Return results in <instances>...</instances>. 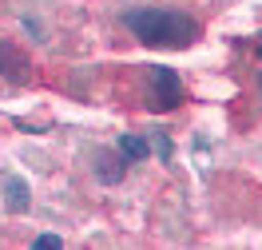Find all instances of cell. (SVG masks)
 Returning a JSON list of instances; mask_svg holds the SVG:
<instances>
[{
	"mask_svg": "<svg viewBox=\"0 0 262 250\" xmlns=\"http://www.w3.org/2000/svg\"><path fill=\"white\" fill-rule=\"evenodd\" d=\"M0 76L8 83H28L32 80V60H28L16 44H8V40H0Z\"/></svg>",
	"mask_w": 262,
	"mask_h": 250,
	"instance_id": "obj_3",
	"label": "cell"
},
{
	"mask_svg": "<svg viewBox=\"0 0 262 250\" xmlns=\"http://www.w3.org/2000/svg\"><path fill=\"white\" fill-rule=\"evenodd\" d=\"M119 155H123V159H147L151 143L139 139V135H119Z\"/></svg>",
	"mask_w": 262,
	"mask_h": 250,
	"instance_id": "obj_6",
	"label": "cell"
},
{
	"mask_svg": "<svg viewBox=\"0 0 262 250\" xmlns=\"http://www.w3.org/2000/svg\"><path fill=\"white\" fill-rule=\"evenodd\" d=\"M155 147H159V155H163V159L171 155V143H167V135H159V139H155Z\"/></svg>",
	"mask_w": 262,
	"mask_h": 250,
	"instance_id": "obj_8",
	"label": "cell"
},
{
	"mask_svg": "<svg viewBox=\"0 0 262 250\" xmlns=\"http://www.w3.org/2000/svg\"><path fill=\"white\" fill-rule=\"evenodd\" d=\"M147 87H151V103H155V111H171V107H179L183 103V83H179V76L171 72V67H163V64H155V67H147Z\"/></svg>",
	"mask_w": 262,
	"mask_h": 250,
	"instance_id": "obj_2",
	"label": "cell"
},
{
	"mask_svg": "<svg viewBox=\"0 0 262 250\" xmlns=\"http://www.w3.org/2000/svg\"><path fill=\"white\" fill-rule=\"evenodd\" d=\"M258 60H262V32H258Z\"/></svg>",
	"mask_w": 262,
	"mask_h": 250,
	"instance_id": "obj_9",
	"label": "cell"
},
{
	"mask_svg": "<svg viewBox=\"0 0 262 250\" xmlns=\"http://www.w3.org/2000/svg\"><path fill=\"white\" fill-rule=\"evenodd\" d=\"M123 24L147 48H191L203 36V24L179 8H131Z\"/></svg>",
	"mask_w": 262,
	"mask_h": 250,
	"instance_id": "obj_1",
	"label": "cell"
},
{
	"mask_svg": "<svg viewBox=\"0 0 262 250\" xmlns=\"http://www.w3.org/2000/svg\"><path fill=\"white\" fill-rule=\"evenodd\" d=\"M92 171H96V179L103 187H115L119 183V179H123V171H127V167H123V155H115V151H96V167H92Z\"/></svg>",
	"mask_w": 262,
	"mask_h": 250,
	"instance_id": "obj_4",
	"label": "cell"
},
{
	"mask_svg": "<svg viewBox=\"0 0 262 250\" xmlns=\"http://www.w3.org/2000/svg\"><path fill=\"white\" fill-rule=\"evenodd\" d=\"M4 207H8L12 215H24V211L32 207V195H28V183H24V179L12 175V179L4 183Z\"/></svg>",
	"mask_w": 262,
	"mask_h": 250,
	"instance_id": "obj_5",
	"label": "cell"
},
{
	"mask_svg": "<svg viewBox=\"0 0 262 250\" xmlns=\"http://www.w3.org/2000/svg\"><path fill=\"white\" fill-rule=\"evenodd\" d=\"M32 246L36 250H60V246H64V238H60V234H40Z\"/></svg>",
	"mask_w": 262,
	"mask_h": 250,
	"instance_id": "obj_7",
	"label": "cell"
}]
</instances>
